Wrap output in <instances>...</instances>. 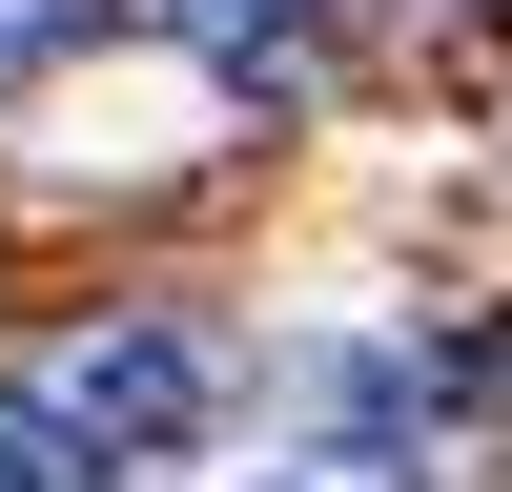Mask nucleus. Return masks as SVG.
Listing matches in <instances>:
<instances>
[{
    "instance_id": "1",
    "label": "nucleus",
    "mask_w": 512,
    "mask_h": 492,
    "mask_svg": "<svg viewBox=\"0 0 512 492\" xmlns=\"http://www.w3.org/2000/svg\"><path fill=\"white\" fill-rule=\"evenodd\" d=\"M21 390L62 410L103 472H185V451L246 410V369H226V328H185V308H103V328H62Z\"/></svg>"
},
{
    "instance_id": "2",
    "label": "nucleus",
    "mask_w": 512,
    "mask_h": 492,
    "mask_svg": "<svg viewBox=\"0 0 512 492\" xmlns=\"http://www.w3.org/2000/svg\"><path fill=\"white\" fill-rule=\"evenodd\" d=\"M287 410H308V451L349 492H472V390H451L431 349H390V328H328V349L287 369Z\"/></svg>"
},
{
    "instance_id": "5",
    "label": "nucleus",
    "mask_w": 512,
    "mask_h": 492,
    "mask_svg": "<svg viewBox=\"0 0 512 492\" xmlns=\"http://www.w3.org/2000/svg\"><path fill=\"white\" fill-rule=\"evenodd\" d=\"M144 21H185V41H226V62H287V41L328 21V0H144Z\"/></svg>"
},
{
    "instance_id": "6",
    "label": "nucleus",
    "mask_w": 512,
    "mask_h": 492,
    "mask_svg": "<svg viewBox=\"0 0 512 492\" xmlns=\"http://www.w3.org/2000/svg\"><path fill=\"white\" fill-rule=\"evenodd\" d=\"M451 21H512V0H451Z\"/></svg>"
},
{
    "instance_id": "4",
    "label": "nucleus",
    "mask_w": 512,
    "mask_h": 492,
    "mask_svg": "<svg viewBox=\"0 0 512 492\" xmlns=\"http://www.w3.org/2000/svg\"><path fill=\"white\" fill-rule=\"evenodd\" d=\"M103 21H144V0H0V82H41V62H82Z\"/></svg>"
},
{
    "instance_id": "3",
    "label": "nucleus",
    "mask_w": 512,
    "mask_h": 492,
    "mask_svg": "<svg viewBox=\"0 0 512 492\" xmlns=\"http://www.w3.org/2000/svg\"><path fill=\"white\" fill-rule=\"evenodd\" d=\"M0 492H144V472H103V451H82L41 390H0Z\"/></svg>"
}]
</instances>
